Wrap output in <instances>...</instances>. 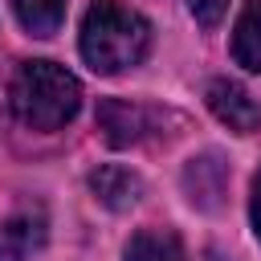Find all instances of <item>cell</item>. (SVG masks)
I'll list each match as a JSON object with an SVG mask.
<instances>
[{"label": "cell", "mask_w": 261, "mask_h": 261, "mask_svg": "<svg viewBox=\"0 0 261 261\" xmlns=\"http://www.w3.org/2000/svg\"><path fill=\"white\" fill-rule=\"evenodd\" d=\"M98 122H102V130H106V139H110L114 147L139 143V139L151 130V126H147V110H143V106H130V102H118V98H110V102L98 106Z\"/></svg>", "instance_id": "8992f818"}, {"label": "cell", "mask_w": 261, "mask_h": 261, "mask_svg": "<svg viewBox=\"0 0 261 261\" xmlns=\"http://www.w3.org/2000/svg\"><path fill=\"white\" fill-rule=\"evenodd\" d=\"M188 8H192V16H196L204 29H212V24H220V16L228 12V0H188Z\"/></svg>", "instance_id": "8fae6325"}, {"label": "cell", "mask_w": 261, "mask_h": 261, "mask_svg": "<svg viewBox=\"0 0 261 261\" xmlns=\"http://www.w3.org/2000/svg\"><path fill=\"white\" fill-rule=\"evenodd\" d=\"M122 261H188V253L171 228H143L126 241Z\"/></svg>", "instance_id": "9c48e42d"}, {"label": "cell", "mask_w": 261, "mask_h": 261, "mask_svg": "<svg viewBox=\"0 0 261 261\" xmlns=\"http://www.w3.org/2000/svg\"><path fill=\"white\" fill-rule=\"evenodd\" d=\"M12 8L33 37H53L65 16V0H12Z\"/></svg>", "instance_id": "30bf717a"}, {"label": "cell", "mask_w": 261, "mask_h": 261, "mask_svg": "<svg viewBox=\"0 0 261 261\" xmlns=\"http://www.w3.org/2000/svg\"><path fill=\"white\" fill-rule=\"evenodd\" d=\"M45 245V220L37 212H16L0 224V261H33Z\"/></svg>", "instance_id": "277c9868"}, {"label": "cell", "mask_w": 261, "mask_h": 261, "mask_svg": "<svg viewBox=\"0 0 261 261\" xmlns=\"http://www.w3.org/2000/svg\"><path fill=\"white\" fill-rule=\"evenodd\" d=\"M249 216H253V228H257V237H261V171H257V179H253V200H249Z\"/></svg>", "instance_id": "7c38bea8"}, {"label": "cell", "mask_w": 261, "mask_h": 261, "mask_svg": "<svg viewBox=\"0 0 261 261\" xmlns=\"http://www.w3.org/2000/svg\"><path fill=\"white\" fill-rule=\"evenodd\" d=\"M184 188H188V200L196 208H216L220 192H224V163L216 155H200L188 163L184 171Z\"/></svg>", "instance_id": "52a82bcc"}, {"label": "cell", "mask_w": 261, "mask_h": 261, "mask_svg": "<svg viewBox=\"0 0 261 261\" xmlns=\"http://www.w3.org/2000/svg\"><path fill=\"white\" fill-rule=\"evenodd\" d=\"M147 49H151V24L143 20V12L118 0L90 4L82 20V57L94 73H122L139 65Z\"/></svg>", "instance_id": "6da1fadb"}, {"label": "cell", "mask_w": 261, "mask_h": 261, "mask_svg": "<svg viewBox=\"0 0 261 261\" xmlns=\"http://www.w3.org/2000/svg\"><path fill=\"white\" fill-rule=\"evenodd\" d=\"M208 110H212L228 130H237V135H253V130L261 126V106H257L253 94H249L241 82H232V77L208 82Z\"/></svg>", "instance_id": "3957f363"}, {"label": "cell", "mask_w": 261, "mask_h": 261, "mask_svg": "<svg viewBox=\"0 0 261 261\" xmlns=\"http://www.w3.org/2000/svg\"><path fill=\"white\" fill-rule=\"evenodd\" d=\"M90 192H94V196H98L106 208L122 212V208L139 204V196H143V179H139L130 167L106 163V167H98V171L90 175Z\"/></svg>", "instance_id": "5b68a950"}, {"label": "cell", "mask_w": 261, "mask_h": 261, "mask_svg": "<svg viewBox=\"0 0 261 261\" xmlns=\"http://www.w3.org/2000/svg\"><path fill=\"white\" fill-rule=\"evenodd\" d=\"M232 57L237 65L261 73V0H249L232 24Z\"/></svg>", "instance_id": "ba28073f"}, {"label": "cell", "mask_w": 261, "mask_h": 261, "mask_svg": "<svg viewBox=\"0 0 261 261\" xmlns=\"http://www.w3.org/2000/svg\"><path fill=\"white\" fill-rule=\"evenodd\" d=\"M8 106L29 130H57L82 106V86L53 61H24L8 82Z\"/></svg>", "instance_id": "7a4b0ae2"}]
</instances>
